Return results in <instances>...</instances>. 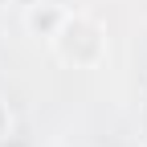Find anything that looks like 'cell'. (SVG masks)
<instances>
[{"instance_id":"277c9868","label":"cell","mask_w":147,"mask_h":147,"mask_svg":"<svg viewBox=\"0 0 147 147\" xmlns=\"http://www.w3.org/2000/svg\"><path fill=\"white\" fill-rule=\"evenodd\" d=\"M21 4H29V0H21Z\"/></svg>"},{"instance_id":"3957f363","label":"cell","mask_w":147,"mask_h":147,"mask_svg":"<svg viewBox=\"0 0 147 147\" xmlns=\"http://www.w3.org/2000/svg\"><path fill=\"white\" fill-rule=\"evenodd\" d=\"M12 139V110H8V102L0 98V147H4Z\"/></svg>"},{"instance_id":"6da1fadb","label":"cell","mask_w":147,"mask_h":147,"mask_svg":"<svg viewBox=\"0 0 147 147\" xmlns=\"http://www.w3.org/2000/svg\"><path fill=\"white\" fill-rule=\"evenodd\" d=\"M53 57L69 69H94L106 61V25L90 12H69L61 16V25L49 37Z\"/></svg>"},{"instance_id":"7a4b0ae2","label":"cell","mask_w":147,"mask_h":147,"mask_svg":"<svg viewBox=\"0 0 147 147\" xmlns=\"http://www.w3.org/2000/svg\"><path fill=\"white\" fill-rule=\"evenodd\" d=\"M61 16H65V8H57V4H41V0H29L25 4V29L33 33V37H53V29L61 25Z\"/></svg>"}]
</instances>
